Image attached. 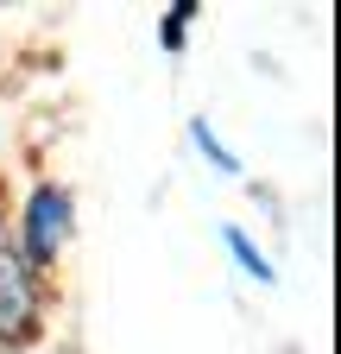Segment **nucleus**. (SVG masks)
I'll return each instance as SVG.
<instances>
[{
    "label": "nucleus",
    "mask_w": 341,
    "mask_h": 354,
    "mask_svg": "<svg viewBox=\"0 0 341 354\" xmlns=\"http://www.w3.org/2000/svg\"><path fill=\"white\" fill-rule=\"evenodd\" d=\"M32 335H38V272L0 221V348H19Z\"/></svg>",
    "instance_id": "1"
},
{
    "label": "nucleus",
    "mask_w": 341,
    "mask_h": 354,
    "mask_svg": "<svg viewBox=\"0 0 341 354\" xmlns=\"http://www.w3.org/2000/svg\"><path fill=\"white\" fill-rule=\"evenodd\" d=\"M64 241H70V190L38 184L32 203H26V241H19V253H26V266L38 272L45 259H57Z\"/></svg>",
    "instance_id": "2"
},
{
    "label": "nucleus",
    "mask_w": 341,
    "mask_h": 354,
    "mask_svg": "<svg viewBox=\"0 0 341 354\" xmlns=\"http://www.w3.org/2000/svg\"><path fill=\"white\" fill-rule=\"evenodd\" d=\"M190 140H196V146H202V152H208V158H215V165H222V171H240V165H234V152H228V146H222V140H215V133H208V120H196V127H190Z\"/></svg>",
    "instance_id": "4"
},
{
    "label": "nucleus",
    "mask_w": 341,
    "mask_h": 354,
    "mask_svg": "<svg viewBox=\"0 0 341 354\" xmlns=\"http://www.w3.org/2000/svg\"><path fill=\"white\" fill-rule=\"evenodd\" d=\"M228 247H234V259L246 266V279H260V285H272V266H266V253H253V241H246L240 228H228Z\"/></svg>",
    "instance_id": "3"
},
{
    "label": "nucleus",
    "mask_w": 341,
    "mask_h": 354,
    "mask_svg": "<svg viewBox=\"0 0 341 354\" xmlns=\"http://www.w3.org/2000/svg\"><path fill=\"white\" fill-rule=\"evenodd\" d=\"M190 19H196V7H190V0H177V7L164 13V44H170V51L184 44V26H190Z\"/></svg>",
    "instance_id": "5"
}]
</instances>
